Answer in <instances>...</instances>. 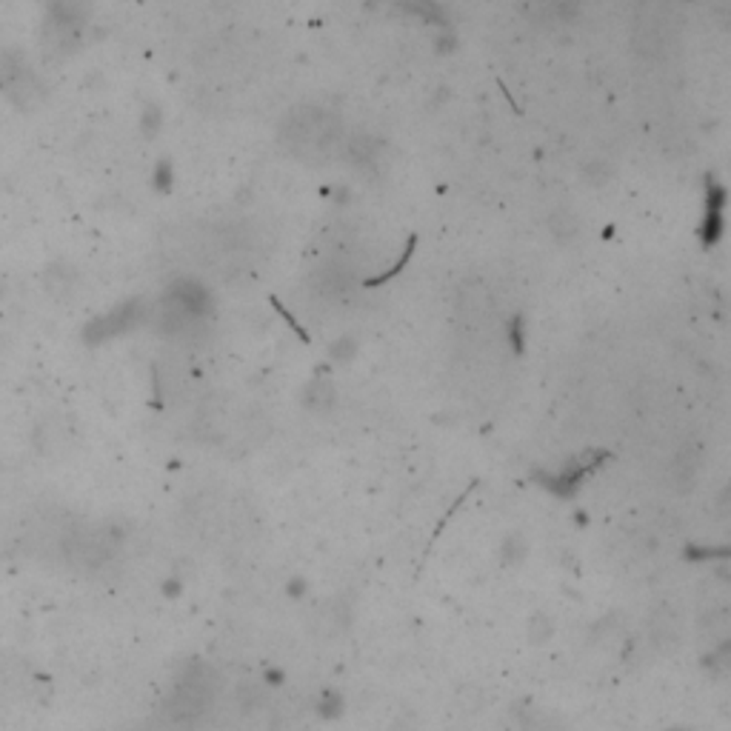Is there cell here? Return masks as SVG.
<instances>
[{
	"label": "cell",
	"mask_w": 731,
	"mask_h": 731,
	"mask_svg": "<svg viewBox=\"0 0 731 731\" xmlns=\"http://www.w3.org/2000/svg\"><path fill=\"white\" fill-rule=\"evenodd\" d=\"M212 311V294L206 291L203 283L192 278L177 281L166 289L161 298V309H157V329L163 334H183L194 329L206 314Z\"/></svg>",
	"instance_id": "6da1fadb"
},
{
	"label": "cell",
	"mask_w": 731,
	"mask_h": 731,
	"mask_svg": "<svg viewBox=\"0 0 731 731\" xmlns=\"http://www.w3.org/2000/svg\"><path fill=\"white\" fill-rule=\"evenodd\" d=\"M0 94L17 109H35L44 101V84L35 69L15 52H0Z\"/></svg>",
	"instance_id": "7a4b0ae2"
},
{
	"label": "cell",
	"mask_w": 731,
	"mask_h": 731,
	"mask_svg": "<svg viewBox=\"0 0 731 731\" xmlns=\"http://www.w3.org/2000/svg\"><path fill=\"white\" fill-rule=\"evenodd\" d=\"M334 141L331 137V121L318 109H301L291 112L289 121L283 123V143L294 154H318Z\"/></svg>",
	"instance_id": "3957f363"
},
{
	"label": "cell",
	"mask_w": 731,
	"mask_h": 731,
	"mask_svg": "<svg viewBox=\"0 0 731 731\" xmlns=\"http://www.w3.org/2000/svg\"><path fill=\"white\" fill-rule=\"evenodd\" d=\"M212 697H214V680L209 675V668L192 666L183 675V680L177 683L174 691H172L169 715L174 720H194L212 706Z\"/></svg>",
	"instance_id": "277c9868"
},
{
	"label": "cell",
	"mask_w": 731,
	"mask_h": 731,
	"mask_svg": "<svg viewBox=\"0 0 731 731\" xmlns=\"http://www.w3.org/2000/svg\"><path fill=\"white\" fill-rule=\"evenodd\" d=\"M141 318H143V306L137 301H126L121 306L109 309L106 314H101V318H94L84 334H86L89 343H106L112 338H121V334H126L129 329H134L137 323H141Z\"/></svg>",
	"instance_id": "5b68a950"
},
{
	"label": "cell",
	"mask_w": 731,
	"mask_h": 731,
	"mask_svg": "<svg viewBox=\"0 0 731 731\" xmlns=\"http://www.w3.org/2000/svg\"><path fill=\"white\" fill-rule=\"evenodd\" d=\"M697 471H700L697 451L695 449L680 451L677 458H675V463H671V486H675V489H688L691 483H695Z\"/></svg>",
	"instance_id": "8992f818"
},
{
	"label": "cell",
	"mask_w": 731,
	"mask_h": 731,
	"mask_svg": "<svg viewBox=\"0 0 731 731\" xmlns=\"http://www.w3.org/2000/svg\"><path fill=\"white\" fill-rule=\"evenodd\" d=\"M303 403H306V409L318 411V414L329 411V409L334 406V386H331L329 380H323V378L311 380V383L306 386Z\"/></svg>",
	"instance_id": "52a82bcc"
},
{
	"label": "cell",
	"mask_w": 731,
	"mask_h": 731,
	"mask_svg": "<svg viewBox=\"0 0 731 731\" xmlns=\"http://www.w3.org/2000/svg\"><path fill=\"white\" fill-rule=\"evenodd\" d=\"M555 637V620H551L546 611H535V615L528 617V640L535 646H543Z\"/></svg>",
	"instance_id": "ba28073f"
},
{
	"label": "cell",
	"mask_w": 731,
	"mask_h": 731,
	"mask_svg": "<svg viewBox=\"0 0 731 731\" xmlns=\"http://www.w3.org/2000/svg\"><path fill=\"white\" fill-rule=\"evenodd\" d=\"M720 203H723V192L717 186L708 189V214H706V241L711 243L720 234Z\"/></svg>",
	"instance_id": "9c48e42d"
},
{
	"label": "cell",
	"mask_w": 731,
	"mask_h": 731,
	"mask_svg": "<svg viewBox=\"0 0 731 731\" xmlns=\"http://www.w3.org/2000/svg\"><path fill=\"white\" fill-rule=\"evenodd\" d=\"M706 663H708L711 668H717V671H731V637H728V640H720L717 648L711 651Z\"/></svg>",
	"instance_id": "30bf717a"
},
{
	"label": "cell",
	"mask_w": 731,
	"mask_h": 731,
	"mask_svg": "<svg viewBox=\"0 0 731 731\" xmlns=\"http://www.w3.org/2000/svg\"><path fill=\"white\" fill-rule=\"evenodd\" d=\"M237 697H241V703L246 708H254V706H261L263 697H266V686L263 683H243L241 691H237Z\"/></svg>",
	"instance_id": "8fae6325"
},
{
	"label": "cell",
	"mask_w": 731,
	"mask_h": 731,
	"mask_svg": "<svg viewBox=\"0 0 731 731\" xmlns=\"http://www.w3.org/2000/svg\"><path fill=\"white\" fill-rule=\"evenodd\" d=\"M503 558H506V563H515V566L526 558V543H523L520 535L509 538V540L503 543Z\"/></svg>",
	"instance_id": "7c38bea8"
},
{
	"label": "cell",
	"mask_w": 731,
	"mask_h": 731,
	"mask_svg": "<svg viewBox=\"0 0 731 731\" xmlns=\"http://www.w3.org/2000/svg\"><path fill=\"white\" fill-rule=\"evenodd\" d=\"M161 123H163L161 109H157V106H146V112L141 114V129H143V134L152 137L157 129H161Z\"/></svg>",
	"instance_id": "4fadbf2b"
},
{
	"label": "cell",
	"mask_w": 731,
	"mask_h": 731,
	"mask_svg": "<svg viewBox=\"0 0 731 731\" xmlns=\"http://www.w3.org/2000/svg\"><path fill=\"white\" fill-rule=\"evenodd\" d=\"M318 708H321V715H323V717H334V715H338V711H341V697H338V695H331V691H326Z\"/></svg>",
	"instance_id": "5bb4252c"
},
{
	"label": "cell",
	"mask_w": 731,
	"mask_h": 731,
	"mask_svg": "<svg viewBox=\"0 0 731 731\" xmlns=\"http://www.w3.org/2000/svg\"><path fill=\"white\" fill-rule=\"evenodd\" d=\"M523 731H555L540 715H531V717H523Z\"/></svg>",
	"instance_id": "9a60e30c"
},
{
	"label": "cell",
	"mask_w": 731,
	"mask_h": 731,
	"mask_svg": "<svg viewBox=\"0 0 731 731\" xmlns=\"http://www.w3.org/2000/svg\"><path fill=\"white\" fill-rule=\"evenodd\" d=\"M351 351H354V343H351V341H341L338 346H334L331 354H334V358H338V361H349V354H351Z\"/></svg>",
	"instance_id": "2e32d148"
},
{
	"label": "cell",
	"mask_w": 731,
	"mask_h": 731,
	"mask_svg": "<svg viewBox=\"0 0 731 731\" xmlns=\"http://www.w3.org/2000/svg\"><path fill=\"white\" fill-rule=\"evenodd\" d=\"M723 506H728V509H731V483H728V489L723 491Z\"/></svg>",
	"instance_id": "e0dca14e"
},
{
	"label": "cell",
	"mask_w": 731,
	"mask_h": 731,
	"mask_svg": "<svg viewBox=\"0 0 731 731\" xmlns=\"http://www.w3.org/2000/svg\"><path fill=\"white\" fill-rule=\"evenodd\" d=\"M668 731H688V728H668Z\"/></svg>",
	"instance_id": "ac0fdd59"
}]
</instances>
